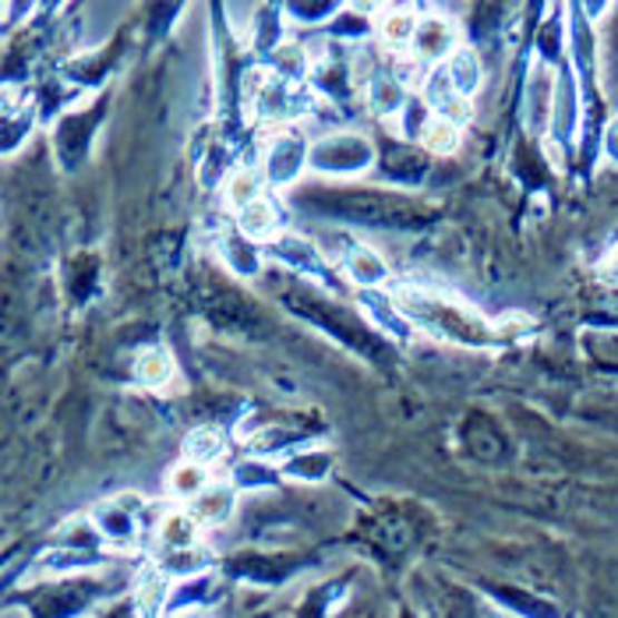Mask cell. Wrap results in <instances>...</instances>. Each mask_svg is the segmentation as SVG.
Here are the masks:
<instances>
[{"label":"cell","instance_id":"cell-1","mask_svg":"<svg viewBox=\"0 0 618 618\" xmlns=\"http://www.w3.org/2000/svg\"><path fill=\"white\" fill-rule=\"evenodd\" d=\"M230 509H234V491L230 488H219V484H209L205 488L198 499H192L188 512L192 517L205 527V523H223L226 517H230Z\"/></svg>","mask_w":618,"mask_h":618},{"label":"cell","instance_id":"cell-2","mask_svg":"<svg viewBox=\"0 0 618 618\" xmlns=\"http://www.w3.org/2000/svg\"><path fill=\"white\" fill-rule=\"evenodd\" d=\"M198 527L202 523L192 517L188 509L170 512V517L159 523V541H163V548H170V551H188L198 541Z\"/></svg>","mask_w":618,"mask_h":618},{"label":"cell","instance_id":"cell-3","mask_svg":"<svg viewBox=\"0 0 618 618\" xmlns=\"http://www.w3.org/2000/svg\"><path fill=\"white\" fill-rule=\"evenodd\" d=\"M414 53L418 57H431V60H439V57H452V29L445 22H439V18H428V22H421L418 29V39H414Z\"/></svg>","mask_w":618,"mask_h":618},{"label":"cell","instance_id":"cell-4","mask_svg":"<svg viewBox=\"0 0 618 618\" xmlns=\"http://www.w3.org/2000/svg\"><path fill=\"white\" fill-rule=\"evenodd\" d=\"M379 29H382V39H385L389 47L406 50V47H414L421 22H418V18L410 14V11H385L382 22H379Z\"/></svg>","mask_w":618,"mask_h":618},{"label":"cell","instance_id":"cell-5","mask_svg":"<svg viewBox=\"0 0 618 618\" xmlns=\"http://www.w3.org/2000/svg\"><path fill=\"white\" fill-rule=\"evenodd\" d=\"M449 81H452V89H457L460 96H470L473 89L481 86V65H478V57H473V50H457L449 57Z\"/></svg>","mask_w":618,"mask_h":618},{"label":"cell","instance_id":"cell-6","mask_svg":"<svg viewBox=\"0 0 618 618\" xmlns=\"http://www.w3.org/2000/svg\"><path fill=\"white\" fill-rule=\"evenodd\" d=\"M241 230L252 237V241H269L276 234V209L265 198L252 202L241 213Z\"/></svg>","mask_w":618,"mask_h":618},{"label":"cell","instance_id":"cell-7","mask_svg":"<svg viewBox=\"0 0 618 618\" xmlns=\"http://www.w3.org/2000/svg\"><path fill=\"white\" fill-rule=\"evenodd\" d=\"M421 141L424 146L435 153V156H445V153H457V146H460V128L452 120H445V117H431L428 124H424V131H421Z\"/></svg>","mask_w":618,"mask_h":618},{"label":"cell","instance_id":"cell-8","mask_svg":"<svg viewBox=\"0 0 618 618\" xmlns=\"http://www.w3.org/2000/svg\"><path fill=\"white\" fill-rule=\"evenodd\" d=\"M258 192H262V177L255 170H237L230 180H226V202H230L237 213H244L247 205L258 202L262 198Z\"/></svg>","mask_w":618,"mask_h":618},{"label":"cell","instance_id":"cell-9","mask_svg":"<svg viewBox=\"0 0 618 618\" xmlns=\"http://www.w3.org/2000/svg\"><path fill=\"white\" fill-rule=\"evenodd\" d=\"M223 457V435L213 428H198L192 431V439H188V460L198 463V467H209L213 460Z\"/></svg>","mask_w":618,"mask_h":618},{"label":"cell","instance_id":"cell-10","mask_svg":"<svg viewBox=\"0 0 618 618\" xmlns=\"http://www.w3.org/2000/svg\"><path fill=\"white\" fill-rule=\"evenodd\" d=\"M170 488H174V494H180V499H198V494L209 488V473H205V467H198V463H184L170 473Z\"/></svg>","mask_w":618,"mask_h":618},{"label":"cell","instance_id":"cell-11","mask_svg":"<svg viewBox=\"0 0 618 618\" xmlns=\"http://www.w3.org/2000/svg\"><path fill=\"white\" fill-rule=\"evenodd\" d=\"M170 375H174V361L163 354V350H149V354L138 361V379L146 385H163Z\"/></svg>","mask_w":618,"mask_h":618}]
</instances>
